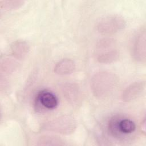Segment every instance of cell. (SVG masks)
<instances>
[{"label":"cell","instance_id":"cell-1","mask_svg":"<svg viewBox=\"0 0 146 146\" xmlns=\"http://www.w3.org/2000/svg\"><path fill=\"white\" fill-rule=\"evenodd\" d=\"M118 83L117 77L113 73L100 71L91 80V88L95 96L104 98L111 94Z\"/></svg>","mask_w":146,"mask_h":146},{"label":"cell","instance_id":"cell-2","mask_svg":"<svg viewBox=\"0 0 146 146\" xmlns=\"http://www.w3.org/2000/svg\"><path fill=\"white\" fill-rule=\"evenodd\" d=\"M116 43L112 39H103L97 44V60L101 63H111L119 59V51L115 47Z\"/></svg>","mask_w":146,"mask_h":146},{"label":"cell","instance_id":"cell-3","mask_svg":"<svg viewBox=\"0 0 146 146\" xmlns=\"http://www.w3.org/2000/svg\"><path fill=\"white\" fill-rule=\"evenodd\" d=\"M126 26L124 18L117 14H110L103 18L97 25V30L103 34H111L123 30Z\"/></svg>","mask_w":146,"mask_h":146},{"label":"cell","instance_id":"cell-4","mask_svg":"<svg viewBox=\"0 0 146 146\" xmlns=\"http://www.w3.org/2000/svg\"><path fill=\"white\" fill-rule=\"evenodd\" d=\"M146 30L145 27L141 28L135 35L131 45V54L133 58L141 63L146 59Z\"/></svg>","mask_w":146,"mask_h":146},{"label":"cell","instance_id":"cell-5","mask_svg":"<svg viewBox=\"0 0 146 146\" xmlns=\"http://www.w3.org/2000/svg\"><path fill=\"white\" fill-rule=\"evenodd\" d=\"M75 128L76 123L74 119L66 115L59 117L49 121L44 127L46 130L63 134L72 133Z\"/></svg>","mask_w":146,"mask_h":146},{"label":"cell","instance_id":"cell-6","mask_svg":"<svg viewBox=\"0 0 146 146\" xmlns=\"http://www.w3.org/2000/svg\"><path fill=\"white\" fill-rule=\"evenodd\" d=\"M145 88V81L135 82L129 85L122 92L121 99L128 102L139 97L144 91Z\"/></svg>","mask_w":146,"mask_h":146},{"label":"cell","instance_id":"cell-7","mask_svg":"<svg viewBox=\"0 0 146 146\" xmlns=\"http://www.w3.org/2000/svg\"><path fill=\"white\" fill-rule=\"evenodd\" d=\"M37 104L47 110L55 109L58 104L56 96L51 91L44 90L39 91L36 97Z\"/></svg>","mask_w":146,"mask_h":146},{"label":"cell","instance_id":"cell-8","mask_svg":"<svg viewBox=\"0 0 146 146\" xmlns=\"http://www.w3.org/2000/svg\"><path fill=\"white\" fill-rule=\"evenodd\" d=\"M63 96L70 103L77 104L82 99L81 91L79 87L74 83H66L62 87Z\"/></svg>","mask_w":146,"mask_h":146},{"label":"cell","instance_id":"cell-9","mask_svg":"<svg viewBox=\"0 0 146 146\" xmlns=\"http://www.w3.org/2000/svg\"><path fill=\"white\" fill-rule=\"evenodd\" d=\"M75 68V62L68 58L63 59L58 62L54 67V72L60 75L72 73Z\"/></svg>","mask_w":146,"mask_h":146},{"label":"cell","instance_id":"cell-10","mask_svg":"<svg viewBox=\"0 0 146 146\" xmlns=\"http://www.w3.org/2000/svg\"><path fill=\"white\" fill-rule=\"evenodd\" d=\"M13 54L18 58H23L29 51V46L25 41H17L11 46Z\"/></svg>","mask_w":146,"mask_h":146},{"label":"cell","instance_id":"cell-11","mask_svg":"<svg viewBox=\"0 0 146 146\" xmlns=\"http://www.w3.org/2000/svg\"><path fill=\"white\" fill-rule=\"evenodd\" d=\"M23 3L22 1H3L1 2V6L6 10H14L19 8Z\"/></svg>","mask_w":146,"mask_h":146},{"label":"cell","instance_id":"cell-12","mask_svg":"<svg viewBox=\"0 0 146 146\" xmlns=\"http://www.w3.org/2000/svg\"><path fill=\"white\" fill-rule=\"evenodd\" d=\"M143 128V131L144 133H145V119H144L143 123H142V125H141V129Z\"/></svg>","mask_w":146,"mask_h":146}]
</instances>
